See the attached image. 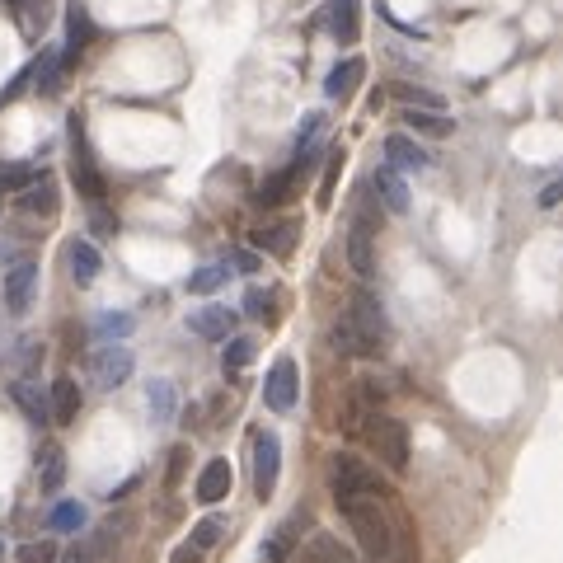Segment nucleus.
<instances>
[{
	"instance_id": "f257e3e1",
	"label": "nucleus",
	"mask_w": 563,
	"mask_h": 563,
	"mask_svg": "<svg viewBox=\"0 0 563 563\" xmlns=\"http://www.w3.org/2000/svg\"><path fill=\"white\" fill-rule=\"evenodd\" d=\"M338 507H343V517H348L366 559L385 563V554H390V517L381 512V503L376 498H352V503H338Z\"/></svg>"
},
{
	"instance_id": "f03ea898",
	"label": "nucleus",
	"mask_w": 563,
	"mask_h": 563,
	"mask_svg": "<svg viewBox=\"0 0 563 563\" xmlns=\"http://www.w3.org/2000/svg\"><path fill=\"white\" fill-rule=\"evenodd\" d=\"M329 488H334V503H352V498H381V479L376 470L357 460L352 451H334L329 456Z\"/></svg>"
},
{
	"instance_id": "7ed1b4c3",
	"label": "nucleus",
	"mask_w": 563,
	"mask_h": 563,
	"mask_svg": "<svg viewBox=\"0 0 563 563\" xmlns=\"http://www.w3.org/2000/svg\"><path fill=\"white\" fill-rule=\"evenodd\" d=\"M366 442H371V451H376L390 470L404 474V465H409V432H404L399 418H390V413H371V418H366Z\"/></svg>"
},
{
	"instance_id": "20e7f679",
	"label": "nucleus",
	"mask_w": 563,
	"mask_h": 563,
	"mask_svg": "<svg viewBox=\"0 0 563 563\" xmlns=\"http://www.w3.org/2000/svg\"><path fill=\"white\" fill-rule=\"evenodd\" d=\"M277 474H282V442L273 432H259L254 437V488H259L263 503L277 493Z\"/></svg>"
},
{
	"instance_id": "39448f33",
	"label": "nucleus",
	"mask_w": 563,
	"mask_h": 563,
	"mask_svg": "<svg viewBox=\"0 0 563 563\" xmlns=\"http://www.w3.org/2000/svg\"><path fill=\"white\" fill-rule=\"evenodd\" d=\"M296 390H301V381H296V362H291V357H277L273 371H268V381H263V399H268V409L273 413L296 409Z\"/></svg>"
},
{
	"instance_id": "423d86ee",
	"label": "nucleus",
	"mask_w": 563,
	"mask_h": 563,
	"mask_svg": "<svg viewBox=\"0 0 563 563\" xmlns=\"http://www.w3.org/2000/svg\"><path fill=\"white\" fill-rule=\"evenodd\" d=\"M90 371L104 390H118V385L132 376V352L122 348V343H104V348L90 357Z\"/></svg>"
},
{
	"instance_id": "0eeeda50",
	"label": "nucleus",
	"mask_w": 563,
	"mask_h": 563,
	"mask_svg": "<svg viewBox=\"0 0 563 563\" xmlns=\"http://www.w3.org/2000/svg\"><path fill=\"white\" fill-rule=\"evenodd\" d=\"M348 320L362 329L371 343H385V334H390V320H385V310H381V301L371 296V291H352V310H348Z\"/></svg>"
},
{
	"instance_id": "6e6552de",
	"label": "nucleus",
	"mask_w": 563,
	"mask_h": 563,
	"mask_svg": "<svg viewBox=\"0 0 563 563\" xmlns=\"http://www.w3.org/2000/svg\"><path fill=\"white\" fill-rule=\"evenodd\" d=\"M296 240H301V221L296 216H282V221H268V226L254 230V249L273 254V259H287L296 249Z\"/></svg>"
},
{
	"instance_id": "1a4fd4ad",
	"label": "nucleus",
	"mask_w": 563,
	"mask_h": 563,
	"mask_svg": "<svg viewBox=\"0 0 563 563\" xmlns=\"http://www.w3.org/2000/svg\"><path fill=\"white\" fill-rule=\"evenodd\" d=\"M33 291H38V263H15L10 273H5V305H10V315H24L33 301Z\"/></svg>"
},
{
	"instance_id": "9d476101",
	"label": "nucleus",
	"mask_w": 563,
	"mask_h": 563,
	"mask_svg": "<svg viewBox=\"0 0 563 563\" xmlns=\"http://www.w3.org/2000/svg\"><path fill=\"white\" fill-rule=\"evenodd\" d=\"M348 263L357 277H371L376 273V249H371V212H362L348 230Z\"/></svg>"
},
{
	"instance_id": "9b49d317",
	"label": "nucleus",
	"mask_w": 563,
	"mask_h": 563,
	"mask_svg": "<svg viewBox=\"0 0 563 563\" xmlns=\"http://www.w3.org/2000/svg\"><path fill=\"white\" fill-rule=\"evenodd\" d=\"M385 155H390V169L395 174H418V169L432 165V155H427V146H418L413 137H404V132H395V137H385Z\"/></svg>"
},
{
	"instance_id": "f8f14e48",
	"label": "nucleus",
	"mask_w": 563,
	"mask_h": 563,
	"mask_svg": "<svg viewBox=\"0 0 563 563\" xmlns=\"http://www.w3.org/2000/svg\"><path fill=\"white\" fill-rule=\"evenodd\" d=\"M188 329H193L198 338L226 343L230 329H235V310H226V305H202L198 315H188Z\"/></svg>"
},
{
	"instance_id": "ddd939ff",
	"label": "nucleus",
	"mask_w": 563,
	"mask_h": 563,
	"mask_svg": "<svg viewBox=\"0 0 563 563\" xmlns=\"http://www.w3.org/2000/svg\"><path fill=\"white\" fill-rule=\"evenodd\" d=\"M301 531H305V517L296 512V517H287L282 526H277L268 540H263V549H259V563H282L296 549V540H301Z\"/></svg>"
},
{
	"instance_id": "4468645a",
	"label": "nucleus",
	"mask_w": 563,
	"mask_h": 563,
	"mask_svg": "<svg viewBox=\"0 0 563 563\" xmlns=\"http://www.w3.org/2000/svg\"><path fill=\"white\" fill-rule=\"evenodd\" d=\"M329 343H334L343 357H376L381 352V343H371V338L357 329V324L343 315V320H334V329H329Z\"/></svg>"
},
{
	"instance_id": "2eb2a0df",
	"label": "nucleus",
	"mask_w": 563,
	"mask_h": 563,
	"mask_svg": "<svg viewBox=\"0 0 563 563\" xmlns=\"http://www.w3.org/2000/svg\"><path fill=\"white\" fill-rule=\"evenodd\" d=\"M76 413H80V385L71 376H61L52 385V399H47V418L66 427V423H76Z\"/></svg>"
},
{
	"instance_id": "dca6fc26",
	"label": "nucleus",
	"mask_w": 563,
	"mask_h": 563,
	"mask_svg": "<svg viewBox=\"0 0 563 563\" xmlns=\"http://www.w3.org/2000/svg\"><path fill=\"white\" fill-rule=\"evenodd\" d=\"M362 76H366V61L362 57H348V61H338L334 71H329V85H324V90H329V99H338V104H343V99H352V94H357Z\"/></svg>"
},
{
	"instance_id": "f3484780",
	"label": "nucleus",
	"mask_w": 563,
	"mask_h": 563,
	"mask_svg": "<svg viewBox=\"0 0 563 563\" xmlns=\"http://www.w3.org/2000/svg\"><path fill=\"white\" fill-rule=\"evenodd\" d=\"M371 188H376V198L385 202V207H390V212L395 216H404L409 212V183L399 179L395 169L385 165V169H376V179H371Z\"/></svg>"
},
{
	"instance_id": "a211bd4d",
	"label": "nucleus",
	"mask_w": 563,
	"mask_h": 563,
	"mask_svg": "<svg viewBox=\"0 0 563 563\" xmlns=\"http://www.w3.org/2000/svg\"><path fill=\"white\" fill-rule=\"evenodd\" d=\"M61 484H66V451H61L57 442H47L43 451H38V488H43V493H57Z\"/></svg>"
},
{
	"instance_id": "6ab92c4d",
	"label": "nucleus",
	"mask_w": 563,
	"mask_h": 563,
	"mask_svg": "<svg viewBox=\"0 0 563 563\" xmlns=\"http://www.w3.org/2000/svg\"><path fill=\"white\" fill-rule=\"evenodd\" d=\"M66 263H71V277H76V282H94V277H99V268H104V259H99V249H94L90 240H71V244H66Z\"/></svg>"
},
{
	"instance_id": "aec40b11",
	"label": "nucleus",
	"mask_w": 563,
	"mask_h": 563,
	"mask_svg": "<svg viewBox=\"0 0 563 563\" xmlns=\"http://www.w3.org/2000/svg\"><path fill=\"white\" fill-rule=\"evenodd\" d=\"M146 409H151V418L160 427L174 423V413H179V390H174V381H151L146 385Z\"/></svg>"
},
{
	"instance_id": "412c9836",
	"label": "nucleus",
	"mask_w": 563,
	"mask_h": 563,
	"mask_svg": "<svg viewBox=\"0 0 563 563\" xmlns=\"http://www.w3.org/2000/svg\"><path fill=\"white\" fill-rule=\"evenodd\" d=\"M66 52H61V61H76L85 47L94 43V24H90V15H85V5H71V19H66Z\"/></svg>"
},
{
	"instance_id": "4be33fe9",
	"label": "nucleus",
	"mask_w": 563,
	"mask_h": 563,
	"mask_svg": "<svg viewBox=\"0 0 563 563\" xmlns=\"http://www.w3.org/2000/svg\"><path fill=\"white\" fill-rule=\"evenodd\" d=\"M230 460H212L207 470H202V479H198V503H221L230 493Z\"/></svg>"
},
{
	"instance_id": "5701e85b",
	"label": "nucleus",
	"mask_w": 563,
	"mask_h": 563,
	"mask_svg": "<svg viewBox=\"0 0 563 563\" xmlns=\"http://www.w3.org/2000/svg\"><path fill=\"white\" fill-rule=\"evenodd\" d=\"M19 212H29V216L57 212V188H52V179H38L33 188H24V193H19Z\"/></svg>"
},
{
	"instance_id": "b1692460",
	"label": "nucleus",
	"mask_w": 563,
	"mask_h": 563,
	"mask_svg": "<svg viewBox=\"0 0 563 563\" xmlns=\"http://www.w3.org/2000/svg\"><path fill=\"white\" fill-rule=\"evenodd\" d=\"M357 0H334V10H329V33H334L338 43H357Z\"/></svg>"
},
{
	"instance_id": "393cba45",
	"label": "nucleus",
	"mask_w": 563,
	"mask_h": 563,
	"mask_svg": "<svg viewBox=\"0 0 563 563\" xmlns=\"http://www.w3.org/2000/svg\"><path fill=\"white\" fill-rule=\"evenodd\" d=\"M296 174H301V155H296V165H287V169H277L273 179L263 183L254 198L263 202V207H277V202H287V193H291V183H296Z\"/></svg>"
},
{
	"instance_id": "a878e982",
	"label": "nucleus",
	"mask_w": 563,
	"mask_h": 563,
	"mask_svg": "<svg viewBox=\"0 0 563 563\" xmlns=\"http://www.w3.org/2000/svg\"><path fill=\"white\" fill-rule=\"evenodd\" d=\"M399 118L409 122L413 132H427V137H446L451 132V118H442L437 108H404Z\"/></svg>"
},
{
	"instance_id": "bb28decb",
	"label": "nucleus",
	"mask_w": 563,
	"mask_h": 563,
	"mask_svg": "<svg viewBox=\"0 0 563 563\" xmlns=\"http://www.w3.org/2000/svg\"><path fill=\"white\" fill-rule=\"evenodd\" d=\"M10 399H15L19 409H24V418H29V423H47V399L38 395L29 381H15V385H10Z\"/></svg>"
},
{
	"instance_id": "cd10ccee",
	"label": "nucleus",
	"mask_w": 563,
	"mask_h": 563,
	"mask_svg": "<svg viewBox=\"0 0 563 563\" xmlns=\"http://www.w3.org/2000/svg\"><path fill=\"white\" fill-rule=\"evenodd\" d=\"M226 277H230L226 263H207V268H198V273L188 277V291H193V296H212V291L226 287Z\"/></svg>"
},
{
	"instance_id": "c85d7f7f",
	"label": "nucleus",
	"mask_w": 563,
	"mask_h": 563,
	"mask_svg": "<svg viewBox=\"0 0 563 563\" xmlns=\"http://www.w3.org/2000/svg\"><path fill=\"white\" fill-rule=\"evenodd\" d=\"M310 563H357L348 554V545H338L334 535H315L310 540Z\"/></svg>"
},
{
	"instance_id": "c756f323",
	"label": "nucleus",
	"mask_w": 563,
	"mask_h": 563,
	"mask_svg": "<svg viewBox=\"0 0 563 563\" xmlns=\"http://www.w3.org/2000/svg\"><path fill=\"white\" fill-rule=\"evenodd\" d=\"M385 563H418V545H413V535L399 521H390V554H385Z\"/></svg>"
},
{
	"instance_id": "7c9ffc66",
	"label": "nucleus",
	"mask_w": 563,
	"mask_h": 563,
	"mask_svg": "<svg viewBox=\"0 0 563 563\" xmlns=\"http://www.w3.org/2000/svg\"><path fill=\"white\" fill-rule=\"evenodd\" d=\"M85 503H57L52 507V531H85Z\"/></svg>"
},
{
	"instance_id": "2f4dec72",
	"label": "nucleus",
	"mask_w": 563,
	"mask_h": 563,
	"mask_svg": "<svg viewBox=\"0 0 563 563\" xmlns=\"http://www.w3.org/2000/svg\"><path fill=\"white\" fill-rule=\"evenodd\" d=\"M249 362H254V338H226L221 366H226V371H244Z\"/></svg>"
},
{
	"instance_id": "473e14b6",
	"label": "nucleus",
	"mask_w": 563,
	"mask_h": 563,
	"mask_svg": "<svg viewBox=\"0 0 563 563\" xmlns=\"http://www.w3.org/2000/svg\"><path fill=\"white\" fill-rule=\"evenodd\" d=\"M221 535H226V517H202L198 526H193V540H188V545L212 549V545H221Z\"/></svg>"
},
{
	"instance_id": "72a5a7b5",
	"label": "nucleus",
	"mask_w": 563,
	"mask_h": 563,
	"mask_svg": "<svg viewBox=\"0 0 563 563\" xmlns=\"http://www.w3.org/2000/svg\"><path fill=\"white\" fill-rule=\"evenodd\" d=\"M38 179H43V169L38 165H15V169L0 174V188H5V193H24V188H33Z\"/></svg>"
},
{
	"instance_id": "f704fd0d",
	"label": "nucleus",
	"mask_w": 563,
	"mask_h": 563,
	"mask_svg": "<svg viewBox=\"0 0 563 563\" xmlns=\"http://www.w3.org/2000/svg\"><path fill=\"white\" fill-rule=\"evenodd\" d=\"M5 5H10V10H15L19 15V24H24V33H43V5H38V0H5Z\"/></svg>"
},
{
	"instance_id": "c9c22d12",
	"label": "nucleus",
	"mask_w": 563,
	"mask_h": 563,
	"mask_svg": "<svg viewBox=\"0 0 563 563\" xmlns=\"http://www.w3.org/2000/svg\"><path fill=\"white\" fill-rule=\"evenodd\" d=\"M61 66H66V61H61V52H47L43 61H38V66H33V80H38V90H57V76H61Z\"/></svg>"
},
{
	"instance_id": "e433bc0d",
	"label": "nucleus",
	"mask_w": 563,
	"mask_h": 563,
	"mask_svg": "<svg viewBox=\"0 0 563 563\" xmlns=\"http://www.w3.org/2000/svg\"><path fill=\"white\" fill-rule=\"evenodd\" d=\"M99 549H104V535H94V540H85V545H71L66 554H57V563H99L104 559Z\"/></svg>"
},
{
	"instance_id": "4c0bfd02",
	"label": "nucleus",
	"mask_w": 563,
	"mask_h": 563,
	"mask_svg": "<svg viewBox=\"0 0 563 563\" xmlns=\"http://www.w3.org/2000/svg\"><path fill=\"white\" fill-rule=\"evenodd\" d=\"M94 334L104 338H127L132 334V315H99V320H94Z\"/></svg>"
},
{
	"instance_id": "58836bf2",
	"label": "nucleus",
	"mask_w": 563,
	"mask_h": 563,
	"mask_svg": "<svg viewBox=\"0 0 563 563\" xmlns=\"http://www.w3.org/2000/svg\"><path fill=\"white\" fill-rule=\"evenodd\" d=\"M244 315H249V320H273V291H249V296H244Z\"/></svg>"
},
{
	"instance_id": "ea45409f",
	"label": "nucleus",
	"mask_w": 563,
	"mask_h": 563,
	"mask_svg": "<svg viewBox=\"0 0 563 563\" xmlns=\"http://www.w3.org/2000/svg\"><path fill=\"white\" fill-rule=\"evenodd\" d=\"M19 554H24V563H57V549L47 545V540L43 545H24Z\"/></svg>"
},
{
	"instance_id": "a19ab883",
	"label": "nucleus",
	"mask_w": 563,
	"mask_h": 563,
	"mask_svg": "<svg viewBox=\"0 0 563 563\" xmlns=\"http://www.w3.org/2000/svg\"><path fill=\"white\" fill-rule=\"evenodd\" d=\"M90 226H94V235H113V230H118V216H108L104 207H94V212H90Z\"/></svg>"
},
{
	"instance_id": "79ce46f5",
	"label": "nucleus",
	"mask_w": 563,
	"mask_h": 563,
	"mask_svg": "<svg viewBox=\"0 0 563 563\" xmlns=\"http://www.w3.org/2000/svg\"><path fill=\"white\" fill-rule=\"evenodd\" d=\"M183 465H188V446H174V456H169V488L183 479Z\"/></svg>"
},
{
	"instance_id": "37998d69",
	"label": "nucleus",
	"mask_w": 563,
	"mask_h": 563,
	"mask_svg": "<svg viewBox=\"0 0 563 563\" xmlns=\"http://www.w3.org/2000/svg\"><path fill=\"white\" fill-rule=\"evenodd\" d=\"M169 563H202V549H193V545H179L174 549V559Z\"/></svg>"
},
{
	"instance_id": "c03bdc74",
	"label": "nucleus",
	"mask_w": 563,
	"mask_h": 563,
	"mask_svg": "<svg viewBox=\"0 0 563 563\" xmlns=\"http://www.w3.org/2000/svg\"><path fill=\"white\" fill-rule=\"evenodd\" d=\"M235 268H240V273H254V268H259V254L240 249V254H235Z\"/></svg>"
},
{
	"instance_id": "a18cd8bd",
	"label": "nucleus",
	"mask_w": 563,
	"mask_h": 563,
	"mask_svg": "<svg viewBox=\"0 0 563 563\" xmlns=\"http://www.w3.org/2000/svg\"><path fill=\"white\" fill-rule=\"evenodd\" d=\"M559 193H563V188H559V183H549V188H545V193H540V207H554V202H559Z\"/></svg>"
}]
</instances>
